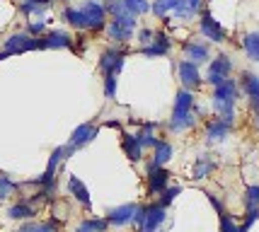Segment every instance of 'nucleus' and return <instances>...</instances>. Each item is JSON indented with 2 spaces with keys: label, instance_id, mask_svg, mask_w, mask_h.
I'll list each match as a JSON object with an SVG mask.
<instances>
[{
  "label": "nucleus",
  "instance_id": "f257e3e1",
  "mask_svg": "<svg viewBox=\"0 0 259 232\" xmlns=\"http://www.w3.org/2000/svg\"><path fill=\"white\" fill-rule=\"evenodd\" d=\"M235 100H237V85L230 77L213 89V109L218 111V119H223L230 126L235 121Z\"/></svg>",
  "mask_w": 259,
  "mask_h": 232
},
{
  "label": "nucleus",
  "instance_id": "f03ea898",
  "mask_svg": "<svg viewBox=\"0 0 259 232\" xmlns=\"http://www.w3.org/2000/svg\"><path fill=\"white\" fill-rule=\"evenodd\" d=\"M165 220V208L160 203H148L136 210L134 222L138 225V232H158L160 222Z\"/></svg>",
  "mask_w": 259,
  "mask_h": 232
},
{
  "label": "nucleus",
  "instance_id": "7ed1b4c3",
  "mask_svg": "<svg viewBox=\"0 0 259 232\" xmlns=\"http://www.w3.org/2000/svg\"><path fill=\"white\" fill-rule=\"evenodd\" d=\"M134 29H136V17L134 15H121V17H114L109 27H107V36L112 39V41H119V44H124L128 41L131 36H134Z\"/></svg>",
  "mask_w": 259,
  "mask_h": 232
},
{
  "label": "nucleus",
  "instance_id": "20e7f679",
  "mask_svg": "<svg viewBox=\"0 0 259 232\" xmlns=\"http://www.w3.org/2000/svg\"><path fill=\"white\" fill-rule=\"evenodd\" d=\"M39 49V36H32V34H12L5 39V46H3V54L5 56H15V54H27V51H36Z\"/></svg>",
  "mask_w": 259,
  "mask_h": 232
},
{
  "label": "nucleus",
  "instance_id": "39448f33",
  "mask_svg": "<svg viewBox=\"0 0 259 232\" xmlns=\"http://www.w3.org/2000/svg\"><path fill=\"white\" fill-rule=\"evenodd\" d=\"M80 10H82V15H85V24H88V29H92V32H100L102 27H104L107 10H104V5H100L97 0H85Z\"/></svg>",
  "mask_w": 259,
  "mask_h": 232
},
{
  "label": "nucleus",
  "instance_id": "423d86ee",
  "mask_svg": "<svg viewBox=\"0 0 259 232\" xmlns=\"http://www.w3.org/2000/svg\"><path fill=\"white\" fill-rule=\"evenodd\" d=\"M169 184V172L165 167H158L155 162L148 165V194L155 196V194H162Z\"/></svg>",
  "mask_w": 259,
  "mask_h": 232
},
{
  "label": "nucleus",
  "instance_id": "0eeeda50",
  "mask_svg": "<svg viewBox=\"0 0 259 232\" xmlns=\"http://www.w3.org/2000/svg\"><path fill=\"white\" fill-rule=\"evenodd\" d=\"M230 70H233V63H230V58H228L226 54H221L218 58H213V63L208 66V75H206V80L213 85V87H218L221 82H226L228 75H230Z\"/></svg>",
  "mask_w": 259,
  "mask_h": 232
},
{
  "label": "nucleus",
  "instance_id": "6e6552de",
  "mask_svg": "<svg viewBox=\"0 0 259 232\" xmlns=\"http://www.w3.org/2000/svg\"><path fill=\"white\" fill-rule=\"evenodd\" d=\"M124 51L121 49H107V51H102L100 56V68L104 75H116V73H121V68H124Z\"/></svg>",
  "mask_w": 259,
  "mask_h": 232
},
{
  "label": "nucleus",
  "instance_id": "1a4fd4ad",
  "mask_svg": "<svg viewBox=\"0 0 259 232\" xmlns=\"http://www.w3.org/2000/svg\"><path fill=\"white\" fill-rule=\"evenodd\" d=\"M199 27H201V34L206 36V39H211L213 44H223L226 41V29L218 24V20H213V15L211 12H201V22H199Z\"/></svg>",
  "mask_w": 259,
  "mask_h": 232
},
{
  "label": "nucleus",
  "instance_id": "9d476101",
  "mask_svg": "<svg viewBox=\"0 0 259 232\" xmlns=\"http://www.w3.org/2000/svg\"><path fill=\"white\" fill-rule=\"evenodd\" d=\"M177 75H180V82L184 85V89H196L201 85V75H199V66L192 63V61H182L177 66Z\"/></svg>",
  "mask_w": 259,
  "mask_h": 232
},
{
  "label": "nucleus",
  "instance_id": "9b49d317",
  "mask_svg": "<svg viewBox=\"0 0 259 232\" xmlns=\"http://www.w3.org/2000/svg\"><path fill=\"white\" fill-rule=\"evenodd\" d=\"M136 210H138V206H136V203H124V206H119V208H112L109 213H107V222H109V225H114V227L128 225V222H134Z\"/></svg>",
  "mask_w": 259,
  "mask_h": 232
},
{
  "label": "nucleus",
  "instance_id": "f8f14e48",
  "mask_svg": "<svg viewBox=\"0 0 259 232\" xmlns=\"http://www.w3.org/2000/svg\"><path fill=\"white\" fill-rule=\"evenodd\" d=\"M73 39L66 32H46L44 36H39V49H70Z\"/></svg>",
  "mask_w": 259,
  "mask_h": 232
},
{
  "label": "nucleus",
  "instance_id": "ddd939ff",
  "mask_svg": "<svg viewBox=\"0 0 259 232\" xmlns=\"http://www.w3.org/2000/svg\"><path fill=\"white\" fill-rule=\"evenodd\" d=\"M97 126H92V123H82V126H78L75 131H73V135H70V141H68V145L70 148H82V145H88L95 141V135H97Z\"/></svg>",
  "mask_w": 259,
  "mask_h": 232
},
{
  "label": "nucleus",
  "instance_id": "4468645a",
  "mask_svg": "<svg viewBox=\"0 0 259 232\" xmlns=\"http://www.w3.org/2000/svg\"><path fill=\"white\" fill-rule=\"evenodd\" d=\"M199 111V109H196ZM196 111H172V119H169V131L172 133H182L187 128H192L196 123Z\"/></svg>",
  "mask_w": 259,
  "mask_h": 232
},
{
  "label": "nucleus",
  "instance_id": "2eb2a0df",
  "mask_svg": "<svg viewBox=\"0 0 259 232\" xmlns=\"http://www.w3.org/2000/svg\"><path fill=\"white\" fill-rule=\"evenodd\" d=\"M121 145H124V153L128 155V160L138 162V160L143 157V145L138 141V135H134V133H121Z\"/></svg>",
  "mask_w": 259,
  "mask_h": 232
},
{
  "label": "nucleus",
  "instance_id": "dca6fc26",
  "mask_svg": "<svg viewBox=\"0 0 259 232\" xmlns=\"http://www.w3.org/2000/svg\"><path fill=\"white\" fill-rule=\"evenodd\" d=\"M184 58L192 61V63H196V66H201V63L208 61V49H206V44L189 41V44H184Z\"/></svg>",
  "mask_w": 259,
  "mask_h": 232
},
{
  "label": "nucleus",
  "instance_id": "f3484780",
  "mask_svg": "<svg viewBox=\"0 0 259 232\" xmlns=\"http://www.w3.org/2000/svg\"><path fill=\"white\" fill-rule=\"evenodd\" d=\"M199 10H201V0H180L177 8L172 10V15H175L177 20H182V22H187V20H192Z\"/></svg>",
  "mask_w": 259,
  "mask_h": 232
},
{
  "label": "nucleus",
  "instance_id": "a211bd4d",
  "mask_svg": "<svg viewBox=\"0 0 259 232\" xmlns=\"http://www.w3.org/2000/svg\"><path fill=\"white\" fill-rule=\"evenodd\" d=\"M242 89H245V95L249 97L252 102V107H259V77L254 73H242Z\"/></svg>",
  "mask_w": 259,
  "mask_h": 232
},
{
  "label": "nucleus",
  "instance_id": "6ab92c4d",
  "mask_svg": "<svg viewBox=\"0 0 259 232\" xmlns=\"http://www.w3.org/2000/svg\"><path fill=\"white\" fill-rule=\"evenodd\" d=\"M230 133V123H226L223 119H213V121H208L206 126V138L215 143V141H226V135Z\"/></svg>",
  "mask_w": 259,
  "mask_h": 232
},
{
  "label": "nucleus",
  "instance_id": "aec40b11",
  "mask_svg": "<svg viewBox=\"0 0 259 232\" xmlns=\"http://www.w3.org/2000/svg\"><path fill=\"white\" fill-rule=\"evenodd\" d=\"M68 191H70V194H73V196H75V199H78L85 208H90V203H92V201H90V191H88V187H85L78 177H68Z\"/></svg>",
  "mask_w": 259,
  "mask_h": 232
},
{
  "label": "nucleus",
  "instance_id": "412c9836",
  "mask_svg": "<svg viewBox=\"0 0 259 232\" xmlns=\"http://www.w3.org/2000/svg\"><path fill=\"white\" fill-rule=\"evenodd\" d=\"M215 169V162L208 157V155H199V160H196V165H194V172L192 177L194 179H206L211 172Z\"/></svg>",
  "mask_w": 259,
  "mask_h": 232
},
{
  "label": "nucleus",
  "instance_id": "4be33fe9",
  "mask_svg": "<svg viewBox=\"0 0 259 232\" xmlns=\"http://www.w3.org/2000/svg\"><path fill=\"white\" fill-rule=\"evenodd\" d=\"M8 215H10L12 220H29V218H34V206L27 203V201H20V203L10 206Z\"/></svg>",
  "mask_w": 259,
  "mask_h": 232
},
{
  "label": "nucleus",
  "instance_id": "5701e85b",
  "mask_svg": "<svg viewBox=\"0 0 259 232\" xmlns=\"http://www.w3.org/2000/svg\"><path fill=\"white\" fill-rule=\"evenodd\" d=\"M153 150H155V155H153V162H155L158 167L167 165L169 160H172V153H175V150H172V145H169L167 141H158V145H155Z\"/></svg>",
  "mask_w": 259,
  "mask_h": 232
},
{
  "label": "nucleus",
  "instance_id": "b1692460",
  "mask_svg": "<svg viewBox=\"0 0 259 232\" xmlns=\"http://www.w3.org/2000/svg\"><path fill=\"white\" fill-rule=\"evenodd\" d=\"M242 49L249 61H259V32H249L242 39Z\"/></svg>",
  "mask_w": 259,
  "mask_h": 232
},
{
  "label": "nucleus",
  "instance_id": "393cba45",
  "mask_svg": "<svg viewBox=\"0 0 259 232\" xmlns=\"http://www.w3.org/2000/svg\"><path fill=\"white\" fill-rule=\"evenodd\" d=\"M155 128H158V123H143V128H141V133H138V141H141V145H143V150H146V148H155V145H158Z\"/></svg>",
  "mask_w": 259,
  "mask_h": 232
},
{
  "label": "nucleus",
  "instance_id": "a878e982",
  "mask_svg": "<svg viewBox=\"0 0 259 232\" xmlns=\"http://www.w3.org/2000/svg\"><path fill=\"white\" fill-rule=\"evenodd\" d=\"M63 20H66L70 27H75V29H88L85 15H82L80 8H66V10H63Z\"/></svg>",
  "mask_w": 259,
  "mask_h": 232
},
{
  "label": "nucleus",
  "instance_id": "bb28decb",
  "mask_svg": "<svg viewBox=\"0 0 259 232\" xmlns=\"http://www.w3.org/2000/svg\"><path fill=\"white\" fill-rule=\"evenodd\" d=\"M175 111H196L194 95L189 92V89H180V92H177V100H175Z\"/></svg>",
  "mask_w": 259,
  "mask_h": 232
},
{
  "label": "nucleus",
  "instance_id": "cd10ccee",
  "mask_svg": "<svg viewBox=\"0 0 259 232\" xmlns=\"http://www.w3.org/2000/svg\"><path fill=\"white\" fill-rule=\"evenodd\" d=\"M107 227H109L107 218H90V220L80 222L75 232H107Z\"/></svg>",
  "mask_w": 259,
  "mask_h": 232
},
{
  "label": "nucleus",
  "instance_id": "c85d7f7f",
  "mask_svg": "<svg viewBox=\"0 0 259 232\" xmlns=\"http://www.w3.org/2000/svg\"><path fill=\"white\" fill-rule=\"evenodd\" d=\"M177 3H180V0H155V5H153L155 17H165L167 12H172L177 8Z\"/></svg>",
  "mask_w": 259,
  "mask_h": 232
},
{
  "label": "nucleus",
  "instance_id": "c756f323",
  "mask_svg": "<svg viewBox=\"0 0 259 232\" xmlns=\"http://www.w3.org/2000/svg\"><path fill=\"white\" fill-rule=\"evenodd\" d=\"M126 10L131 12L134 17H138V15H146L148 10H150V5H148L146 0H124Z\"/></svg>",
  "mask_w": 259,
  "mask_h": 232
},
{
  "label": "nucleus",
  "instance_id": "7c9ffc66",
  "mask_svg": "<svg viewBox=\"0 0 259 232\" xmlns=\"http://www.w3.org/2000/svg\"><path fill=\"white\" fill-rule=\"evenodd\" d=\"M15 191H17V184H15L8 174H0V199H8Z\"/></svg>",
  "mask_w": 259,
  "mask_h": 232
},
{
  "label": "nucleus",
  "instance_id": "2f4dec72",
  "mask_svg": "<svg viewBox=\"0 0 259 232\" xmlns=\"http://www.w3.org/2000/svg\"><path fill=\"white\" fill-rule=\"evenodd\" d=\"M180 194H182V187H167L165 191H162V194H160V201H158V203L162 206V208H167L169 203L177 199Z\"/></svg>",
  "mask_w": 259,
  "mask_h": 232
},
{
  "label": "nucleus",
  "instance_id": "473e14b6",
  "mask_svg": "<svg viewBox=\"0 0 259 232\" xmlns=\"http://www.w3.org/2000/svg\"><path fill=\"white\" fill-rule=\"evenodd\" d=\"M104 10L109 12L112 17H121V15H126V12H128V10H126V5H124V0H109ZM128 15H131V12H128Z\"/></svg>",
  "mask_w": 259,
  "mask_h": 232
},
{
  "label": "nucleus",
  "instance_id": "72a5a7b5",
  "mask_svg": "<svg viewBox=\"0 0 259 232\" xmlns=\"http://www.w3.org/2000/svg\"><path fill=\"white\" fill-rule=\"evenodd\" d=\"M218 218H221V232H242V227H240V225H237V222L233 220L228 213L218 215Z\"/></svg>",
  "mask_w": 259,
  "mask_h": 232
},
{
  "label": "nucleus",
  "instance_id": "f704fd0d",
  "mask_svg": "<svg viewBox=\"0 0 259 232\" xmlns=\"http://www.w3.org/2000/svg\"><path fill=\"white\" fill-rule=\"evenodd\" d=\"M257 218H259V206H249V208L245 210V222L240 225V227H242V232H247L249 227H252V222L257 220Z\"/></svg>",
  "mask_w": 259,
  "mask_h": 232
},
{
  "label": "nucleus",
  "instance_id": "c9c22d12",
  "mask_svg": "<svg viewBox=\"0 0 259 232\" xmlns=\"http://www.w3.org/2000/svg\"><path fill=\"white\" fill-rule=\"evenodd\" d=\"M104 97L107 100L116 97V75H104Z\"/></svg>",
  "mask_w": 259,
  "mask_h": 232
},
{
  "label": "nucleus",
  "instance_id": "e433bc0d",
  "mask_svg": "<svg viewBox=\"0 0 259 232\" xmlns=\"http://www.w3.org/2000/svg\"><path fill=\"white\" fill-rule=\"evenodd\" d=\"M245 206H259V187H247L245 191Z\"/></svg>",
  "mask_w": 259,
  "mask_h": 232
},
{
  "label": "nucleus",
  "instance_id": "4c0bfd02",
  "mask_svg": "<svg viewBox=\"0 0 259 232\" xmlns=\"http://www.w3.org/2000/svg\"><path fill=\"white\" fill-rule=\"evenodd\" d=\"M46 29V22H29L27 27V34H32V36H39V34Z\"/></svg>",
  "mask_w": 259,
  "mask_h": 232
},
{
  "label": "nucleus",
  "instance_id": "58836bf2",
  "mask_svg": "<svg viewBox=\"0 0 259 232\" xmlns=\"http://www.w3.org/2000/svg\"><path fill=\"white\" fill-rule=\"evenodd\" d=\"M206 199L211 201V206H213V208H215V213H218V215H223V213H226V206H223L221 201L215 199L213 194H208V191H206Z\"/></svg>",
  "mask_w": 259,
  "mask_h": 232
},
{
  "label": "nucleus",
  "instance_id": "ea45409f",
  "mask_svg": "<svg viewBox=\"0 0 259 232\" xmlns=\"http://www.w3.org/2000/svg\"><path fill=\"white\" fill-rule=\"evenodd\" d=\"M155 41H158L155 46H160V49L169 51V36H167V34H155Z\"/></svg>",
  "mask_w": 259,
  "mask_h": 232
},
{
  "label": "nucleus",
  "instance_id": "a19ab883",
  "mask_svg": "<svg viewBox=\"0 0 259 232\" xmlns=\"http://www.w3.org/2000/svg\"><path fill=\"white\" fill-rule=\"evenodd\" d=\"M167 51L165 49H160V46H148V49H143V56H165Z\"/></svg>",
  "mask_w": 259,
  "mask_h": 232
},
{
  "label": "nucleus",
  "instance_id": "79ce46f5",
  "mask_svg": "<svg viewBox=\"0 0 259 232\" xmlns=\"http://www.w3.org/2000/svg\"><path fill=\"white\" fill-rule=\"evenodd\" d=\"M56 222H39L36 225V232H56Z\"/></svg>",
  "mask_w": 259,
  "mask_h": 232
},
{
  "label": "nucleus",
  "instance_id": "37998d69",
  "mask_svg": "<svg viewBox=\"0 0 259 232\" xmlns=\"http://www.w3.org/2000/svg\"><path fill=\"white\" fill-rule=\"evenodd\" d=\"M150 36H153V32H150V29H141V34H138L141 44H148V41H150Z\"/></svg>",
  "mask_w": 259,
  "mask_h": 232
},
{
  "label": "nucleus",
  "instance_id": "c03bdc74",
  "mask_svg": "<svg viewBox=\"0 0 259 232\" xmlns=\"http://www.w3.org/2000/svg\"><path fill=\"white\" fill-rule=\"evenodd\" d=\"M24 3H32V5H41V8H49L54 0H24Z\"/></svg>",
  "mask_w": 259,
  "mask_h": 232
},
{
  "label": "nucleus",
  "instance_id": "a18cd8bd",
  "mask_svg": "<svg viewBox=\"0 0 259 232\" xmlns=\"http://www.w3.org/2000/svg\"><path fill=\"white\" fill-rule=\"evenodd\" d=\"M17 232H36V225H32V222H29V225H24V227H20Z\"/></svg>",
  "mask_w": 259,
  "mask_h": 232
},
{
  "label": "nucleus",
  "instance_id": "49530a36",
  "mask_svg": "<svg viewBox=\"0 0 259 232\" xmlns=\"http://www.w3.org/2000/svg\"><path fill=\"white\" fill-rule=\"evenodd\" d=\"M3 58H8V56H5V54H3V51H0V61H3Z\"/></svg>",
  "mask_w": 259,
  "mask_h": 232
},
{
  "label": "nucleus",
  "instance_id": "de8ad7c7",
  "mask_svg": "<svg viewBox=\"0 0 259 232\" xmlns=\"http://www.w3.org/2000/svg\"><path fill=\"white\" fill-rule=\"evenodd\" d=\"M107 3H109V0H107Z\"/></svg>",
  "mask_w": 259,
  "mask_h": 232
}]
</instances>
